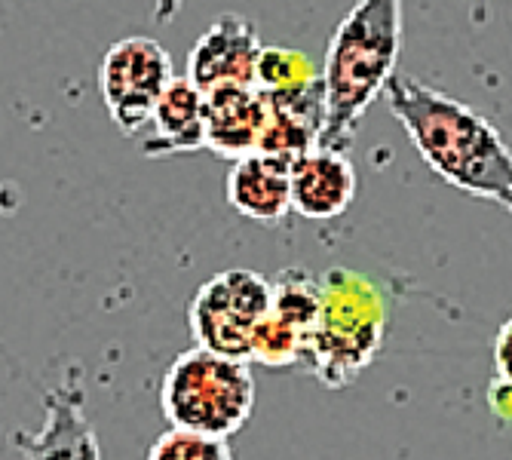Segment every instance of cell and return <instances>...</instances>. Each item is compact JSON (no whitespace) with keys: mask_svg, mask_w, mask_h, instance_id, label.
Returning <instances> with one entry per match:
<instances>
[{"mask_svg":"<svg viewBox=\"0 0 512 460\" xmlns=\"http://www.w3.org/2000/svg\"><path fill=\"white\" fill-rule=\"evenodd\" d=\"M319 316V276L286 267L270 280V310L255 332L249 362L267 368H298Z\"/></svg>","mask_w":512,"mask_h":460,"instance_id":"obj_7","label":"cell"},{"mask_svg":"<svg viewBox=\"0 0 512 460\" xmlns=\"http://www.w3.org/2000/svg\"><path fill=\"white\" fill-rule=\"evenodd\" d=\"M46 418L34 433L16 430L10 442L25 454V460H102L96 427L86 418V393L77 372H68L43 396Z\"/></svg>","mask_w":512,"mask_h":460,"instance_id":"obj_8","label":"cell"},{"mask_svg":"<svg viewBox=\"0 0 512 460\" xmlns=\"http://www.w3.org/2000/svg\"><path fill=\"white\" fill-rule=\"evenodd\" d=\"M270 310V280L249 267L221 270L194 292L188 329L200 347L249 359L255 332Z\"/></svg>","mask_w":512,"mask_h":460,"instance_id":"obj_5","label":"cell"},{"mask_svg":"<svg viewBox=\"0 0 512 460\" xmlns=\"http://www.w3.org/2000/svg\"><path fill=\"white\" fill-rule=\"evenodd\" d=\"M261 50L264 43L249 19L240 13H224L194 43L188 56V77L203 92L224 83H255Z\"/></svg>","mask_w":512,"mask_h":460,"instance_id":"obj_9","label":"cell"},{"mask_svg":"<svg viewBox=\"0 0 512 460\" xmlns=\"http://www.w3.org/2000/svg\"><path fill=\"white\" fill-rule=\"evenodd\" d=\"M227 203L252 221H279L292 212V163L264 151L234 160L224 181Z\"/></svg>","mask_w":512,"mask_h":460,"instance_id":"obj_13","label":"cell"},{"mask_svg":"<svg viewBox=\"0 0 512 460\" xmlns=\"http://www.w3.org/2000/svg\"><path fill=\"white\" fill-rule=\"evenodd\" d=\"M319 80V71L313 68V62L298 53L289 50V46H264L261 59H258V71H255V86L264 92H286V89H301Z\"/></svg>","mask_w":512,"mask_h":460,"instance_id":"obj_14","label":"cell"},{"mask_svg":"<svg viewBox=\"0 0 512 460\" xmlns=\"http://www.w3.org/2000/svg\"><path fill=\"white\" fill-rule=\"evenodd\" d=\"M402 0H356L338 22L319 71L325 120L319 145L347 151L356 129L396 74Z\"/></svg>","mask_w":512,"mask_h":460,"instance_id":"obj_2","label":"cell"},{"mask_svg":"<svg viewBox=\"0 0 512 460\" xmlns=\"http://www.w3.org/2000/svg\"><path fill=\"white\" fill-rule=\"evenodd\" d=\"M172 77V56L154 37L135 34L111 43L99 62V92L111 123L129 138L142 132Z\"/></svg>","mask_w":512,"mask_h":460,"instance_id":"obj_6","label":"cell"},{"mask_svg":"<svg viewBox=\"0 0 512 460\" xmlns=\"http://www.w3.org/2000/svg\"><path fill=\"white\" fill-rule=\"evenodd\" d=\"M494 368L500 384H506L512 390V316L503 319V326L497 329L494 338Z\"/></svg>","mask_w":512,"mask_h":460,"instance_id":"obj_16","label":"cell"},{"mask_svg":"<svg viewBox=\"0 0 512 460\" xmlns=\"http://www.w3.org/2000/svg\"><path fill=\"white\" fill-rule=\"evenodd\" d=\"M267 126V96L255 83H224L206 89V151L240 160L261 148Z\"/></svg>","mask_w":512,"mask_h":460,"instance_id":"obj_10","label":"cell"},{"mask_svg":"<svg viewBox=\"0 0 512 460\" xmlns=\"http://www.w3.org/2000/svg\"><path fill=\"white\" fill-rule=\"evenodd\" d=\"M22 209V194L16 184L0 181V215H16Z\"/></svg>","mask_w":512,"mask_h":460,"instance_id":"obj_17","label":"cell"},{"mask_svg":"<svg viewBox=\"0 0 512 460\" xmlns=\"http://www.w3.org/2000/svg\"><path fill=\"white\" fill-rule=\"evenodd\" d=\"M160 411L169 427L230 439L255 411L249 359L191 347L172 359L160 384Z\"/></svg>","mask_w":512,"mask_h":460,"instance_id":"obj_4","label":"cell"},{"mask_svg":"<svg viewBox=\"0 0 512 460\" xmlns=\"http://www.w3.org/2000/svg\"><path fill=\"white\" fill-rule=\"evenodd\" d=\"M384 96L411 148L445 184L512 215V148L485 114L399 71Z\"/></svg>","mask_w":512,"mask_h":460,"instance_id":"obj_1","label":"cell"},{"mask_svg":"<svg viewBox=\"0 0 512 460\" xmlns=\"http://www.w3.org/2000/svg\"><path fill=\"white\" fill-rule=\"evenodd\" d=\"M148 135L142 142V154L151 160L194 154L206 148V92L184 74L172 77L166 92L160 96Z\"/></svg>","mask_w":512,"mask_h":460,"instance_id":"obj_12","label":"cell"},{"mask_svg":"<svg viewBox=\"0 0 512 460\" xmlns=\"http://www.w3.org/2000/svg\"><path fill=\"white\" fill-rule=\"evenodd\" d=\"M387 322V292L371 276L350 267L319 273V316L298 368L325 390H347L378 359Z\"/></svg>","mask_w":512,"mask_h":460,"instance_id":"obj_3","label":"cell"},{"mask_svg":"<svg viewBox=\"0 0 512 460\" xmlns=\"http://www.w3.org/2000/svg\"><path fill=\"white\" fill-rule=\"evenodd\" d=\"M145 460H234V451L224 436L169 427L154 439Z\"/></svg>","mask_w":512,"mask_h":460,"instance_id":"obj_15","label":"cell"},{"mask_svg":"<svg viewBox=\"0 0 512 460\" xmlns=\"http://www.w3.org/2000/svg\"><path fill=\"white\" fill-rule=\"evenodd\" d=\"M359 191L347 151L316 145L292 163V212L310 221L341 218Z\"/></svg>","mask_w":512,"mask_h":460,"instance_id":"obj_11","label":"cell"}]
</instances>
